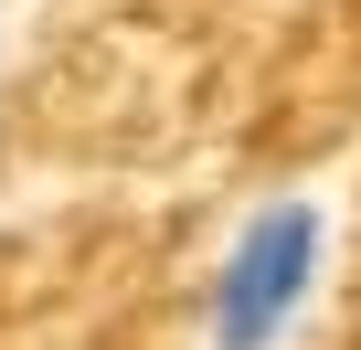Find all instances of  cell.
Listing matches in <instances>:
<instances>
[{"label": "cell", "instance_id": "1", "mask_svg": "<svg viewBox=\"0 0 361 350\" xmlns=\"http://www.w3.org/2000/svg\"><path fill=\"white\" fill-rule=\"evenodd\" d=\"M319 265H329V213H319V202H255L245 234H234L224 265H213L202 339H213V350H276V339L308 318Z\"/></svg>", "mask_w": 361, "mask_h": 350}]
</instances>
